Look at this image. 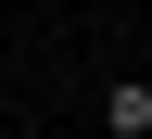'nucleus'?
<instances>
[{
  "label": "nucleus",
  "mask_w": 152,
  "mask_h": 139,
  "mask_svg": "<svg viewBox=\"0 0 152 139\" xmlns=\"http://www.w3.org/2000/svg\"><path fill=\"white\" fill-rule=\"evenodd\" d=\"M102 139H152V76H114L102 89Z\"/></svg>",
  "instance_id": "1"
}]
</instances>
